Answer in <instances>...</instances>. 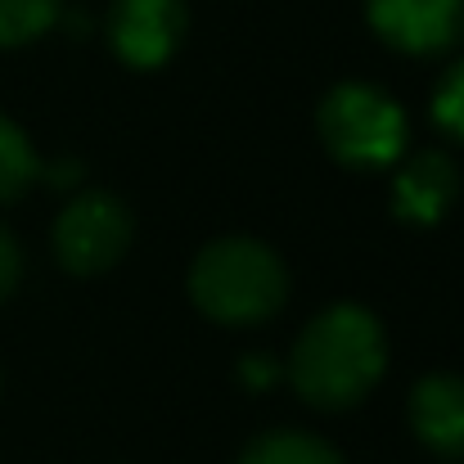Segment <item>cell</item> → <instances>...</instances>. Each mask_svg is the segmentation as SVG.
<instances>
[{
    "instance_id": "6da1fadb",
    "label": "cell",
    "mask_w": 464,
    "mask_h": 464,
    "mask_svg": "<svg viewBox=\"0 0 464 464\" xmlns=\"http://www.w3.org/2000/svg\"><path fill=\"white\" fill-rule=\"evenodd\" d=\"M388 343L379 320L356 303L324 307L289 352V383L315 411L356 406L383 374Z\"/></svg>"
},
{
    "instance_id": "7a4b0ae2",
    "label": "cell",
    "mask_w": 464,
    "mask_h": 464,
    "mask_svg": "<svg viewBox=\"0 0 464 464\" xmlns=\"http://www.w3.org/2000/svg\"><path fill=\"white\" fill-rule=\"evenodd\" d=\"M189 298L217 324H262L289 298V271L262 239H212L189 266Z\"/></svg>"
},
{
    "instance_id": "3957f363",
    "label": "cell",
    "mask_w": 464,
    "mask_h": 464,
    "mask_svg": "<svg viewBox=\"0 0 464 464\" xmlns=\"http://www.w3.org/2000/svg\"><path fill=\"white\" fill-rule=\"evenodd\" d=\"M315 131L324 150L347 167H388L406 150V113L370 82L334 86L315 109Z\"/></svg>"
},
{
    "instance_id": "277c9868",
    "label": "cell",
    "mask_w": 464,
    "mask_h": 464,
    "mask_svg": "<svg viewBox=\"0 0 464 464\" xmlns=\"http://www.w3.org/2000/svg\"><path fill=\"white\" fill-rule=\"evenodd\" d=\"M131 235H136L131 208L109 189H86L54 217L50 248H54L63 271L100 276V271L122 262V253L131 248Z\"/></svg>"
},
{
    "instance_id": "5b68a950",
    "label": "cell",
    "mask_w": 464,
    "mask_h": 464,
    "mask_svg": "<svg viewBox=\"0 0 464 464\" xmlns=\"http://www.w3.org/2000/svg\"><path fill=\"white\" fill-rule=\"evenodd\" d=\"M185 0H113L109 45L127 68H158L185 41Z\"/></svg>"
},
{
    "instance_id": "8992f818",
    "label": "cell",
    "mask_w": 464,
    "mask_h": 464,
    "mask_svg": "<svg viewBox=\"0 0 464 464\" xmlns=\"http://www.w3.org/2000/svg\"><path fill=\"white\" fill-rule=\"evenodd\" d=\"M365 14L401 54H442L464 36V0H365Z\"/></svg>"
},
{
    "instance_id": "52a82bcc",
    "label": "cell",
    "mask_w": 464,
    "mask_h": 464,
    "mask_svg": "<svg viewBox=\"0 0 464 464\" xmlns=\"http://www.w3.org/2000/svg\"><path fill=\"white\" fill-rule=\"evenodd\" d=\"M411 429L415 438L442 456L464 460V379L460 374H429L411 392Z\"/></svg>"
},
{
    "instance_id": "ba28073f",
    "label": "cell",
    "mask_w": 464,
    "mask_h": 464,
    "mask_svg": "<svg viewBox=\"0 0 464 464\" xmlns=\"http://www.w3.org/2000/svg\"><path fill=\"white\" fill-rule=\"evenodd\" d=\"M460 194V176H456V162L438 150H424L415 154L392 180V208L406 226H433L447 217V208L456 203Z\"/></svg>"
},
{
    "instance_id": "9c48e42d",
    "label": "cell",
    "mask_w": 464,
    "mask_h": 464,
    "mask_svg": "<svg viewBox=\"0 0 464 464\" xmlns=\"http://www.w3.org/2000/svg\"><path fill=\"white\" fill-rule=\"evenodd\" d=\"M239 464H347L329 442L311 438V433H294V429H276L262 433L244 447Z\"/></svg>"
},
{
    "instance_id": "30bf717a",
    "label": "cell",
    "mask_w": 464,
    "mask_h": 464,
    "mask_svg": "<svg viewBox=\"0 0 464 464\" xmlns=\"http://www.w3.org/2000/svg\"><path fill=\"white\" fill-rule=\"evenodd\" d=\"M36 176H41V162H36V154H32L23 127L9 122V118L0 113V203L18 198Z\"/></svg>"
},
{
    "instance_id": "8fae6325",
    "label": "cell",
    "mask_w": 464,
    "mask_h": 464,
    "mask_svg": "<svg viewBox=\"0 0 464 464\" xmlns=\"http://www.w3.org/2000/svg\"><path fill=\"white\" fill-rule=\"evenodd\" d=\"M59 23V0H0V50L27 45Z\"/></svg>"
},
{
    "instance_id": "7c38bea8",
    "label": "cell",
    "mask_w": 464,
    "mask_h": 464,
    "mask_svg": "<svg viewBox=\"0 0 464 464\" xmlns=\"http://www.w3.org/2000/svg\"><path fill=\"white\" fill-rule=\"evenodd\" d=\"M433 122L442 131H451L456 140H464V59L447 68V77L438 82V95H433Z\"/></svg>"
},
{
    "instance_id": "4fadbf2b",
    "label": "cell",
    "mask_w": 464,
    "mask_h": 464,
    "mask_svg": "<svg viewBox=\"0 0 464 464\" xmlns=\"http://www.w3.org/2000/svg\"><path fill=\"white\" fill-rule=\"evenodd\" d=\"M18 271H23V253H18L14 235L0 226V303L14 294V285H18Z\"/></svg>"
},
{
    "instance_id": "5bb4252c",
    "label": "cell",
    "mask_w": 464,
    "mask_h": 464,
    "mask_svg": "<svg viewBox=\"0 0 464 464\" xmlns=\"http://www.w3.org/2000/svg\"><path fill=\"white\" fill-rule=\"evenodd\" d=\"M77 176H82V162H54L45 180H50V185H72Z\"/></svg>"
}]
</instances>
